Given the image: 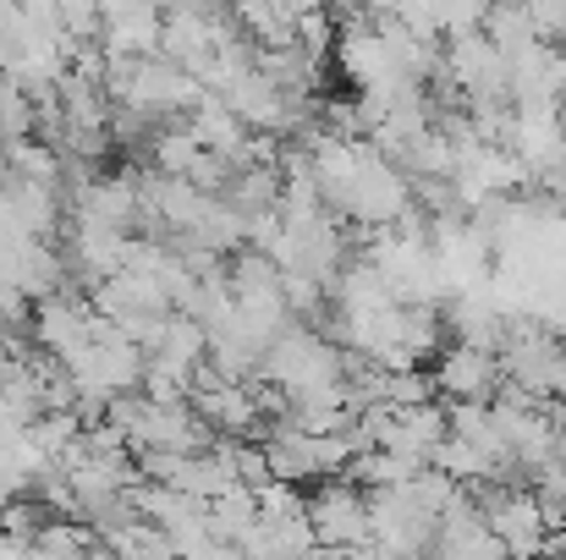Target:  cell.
<instances>
[{
	"instance_id": "obj_1",
	"label": "cell",
	"mask_w": 566,
	"mask_h": 560,
	"mask_svg": "<svg viewBox=\"0 0 566 560\" xmlns=\"http://www.w3.org/2000/svg\"><path fill=\"white\" fill-rule=\"evenodd\" d=\"M308 528H314L319 550H369L375 522H369L364 484H353V478L319 484V495H308Z\"/></svg>"
},
{
	"instance_id": "obj_2",
	"label": "cell",
	"mask_w": 566,
	"mask_h": 560,
	"mask_svg": "<svg viewBox=\"0 0 566 560\" xmlns=\"http://www.w3.org/2000/svg\"><path fill=\"white\" fill-rule=\"evenodd\" d=\"M512 99L517 105H562L566 99V50L556 39H534L512 50Z\"/></svg>"
},
{
	"instance_id": "obj_3",
	"label": "cell",
	"mask_w": 566,
	"mask_h": 560,
	"mask_svg": "<svg viewBox=\"0 0 566 560\" xmlns=\"http://www.w3.org/2000/svg\"><path fill=\"white\" fill-rule=\"evenodd\" d=\"M434 384H440V395H451V401H495V390L506 384L501 352L473 347V341H457V347L440 358Z\"/></svg>"
},
{
	"instance_id": "obj_4",
	"label": "cell",
	"mask_w": 566,
	"mask_h": 560,
	"mask_svg": "<svg viewBox=\"0 0 566 560\" xmlns=\"http://www.w3.org/2000/svg\"><path fill=\"white\" fill-rule=\"evenodd\" d=\"M484 33H490L506 55L523 50V44H534V39H545L539 22H534V11H528V0H490V11H484Z\"/></svg>"
},
{
	"instance_id": "obj_5",
	"label": "cell",
	"mask_w": 566,
	"mask_h": 560,
	"mask_svg": "<svg viewBox=\"0 0 566 560\" xmlns=\"http://www.w3.org/2000/svg\"><path fill=\"white\" fill-rule=\"evenodd\" d=\"M203 160V138L182 127V133H166V138H155V166L166 171V177H188L192 166Z\"/></svg>"
},
{
	"instance_id": "obj_6",
	"label": "cell",
	"mask_w": 566,
	"mask_h": 560,
	"mask_svg": "<svg viewBox=\"0 0 566 560\" xmlns=\"http://www.w3.org/2000/svg\"><path fill=\"white\" fill-rule=\"evenodd\" d=\"M33 545H39V550H88L94 533H77V528H44Z\"/></svg>"
}]
</instances>
